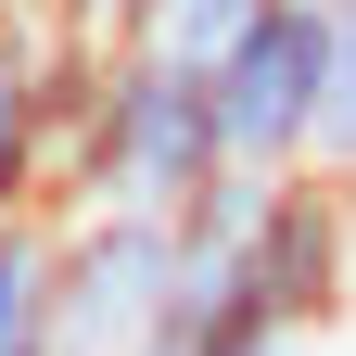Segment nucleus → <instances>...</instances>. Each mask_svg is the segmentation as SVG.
Instances as JSON below:
<instances>
[{
  "instance_id": "1",
  "label": "nucleus",
  "mask_w": 356,
  "mask_h": 356,
  "mask_svg": "<svg viewBox=\"0 0 356 356\" xmlns=\"http://www.w3.org/2000/svg\"><path fill=\"white\" fill-rule=\"evenodd\" d=\"M229 165L216 153V102H204V64H165V51H102V76H89V115H76V140L51 165V216H89V204H115V216H178V204H204V178Z\"/></svg>"
},
{
  "instance_id": "5",
  "label": "nucleus",
  "mask_w": 356,
  "mask_h": 356,
  "mask_svg": "<svg viewBox=\"0 0 356 356\" xmlns=\"http://www.w3.org/2000/svg\"><path fill=\"white\" fill-rule=\"evenodd\" d=\"M305 165L356 191V0L331 13V51H318V140H305Z\"/></svg>"
},
{
  "instance_id": "4",
  "label": "nucleus",
  "mask_w": 356,
  "mask_h": 356,
  "mask_svg": "<svg viewBox=\"0 0 356 356\" xmlns=\"http://www.w3.org/2000/svg\"><path fill=\"white\" fill-rule=\"evenodd\" d=\"M267 13V0H127V38L115 51H165V64H216L229 38Z\"/></svg>"
},
{
  "instance_id": "3",
  "label": "nucleus",
  "mask_w": 356,
  "mask_h": 356,
  "mask_svg": "<svg viewBox=\"0 0 356 356\" xmlns=\"http://www.w3.org/2000/svg\"><path fill=\"white\" fill-rule=\"evenodd\" d=\"M165 267H178V229L165 216H51V343L64 356H140L153 305H165Z\"/></svg>"
},
{
  "instance_id": "6",
  "label": "nucleus",
  "mask_w": 356,
  "mask_h": 356,
  "mask_svg": "<svg viewBox=\"0 0 356 356\" xmlns=\"http://www.w3.org/2000/svg\"><path fill=\"white\" fill-rule=\"evenodd\" d=\"M305 13H343V0H305Z\"/></svg>"
},
{
  "instance_id": "2",
  "label": "nucleus",
  "mask_w": 356,
  "mask_h": 356,
  "mask_svg": "<svg viewBox=\"0 0 356 356\" xmlns=\"http://www.w3.org/2000/svg\"><path fill=\"white\" fill-rule=\"evenodd\" d=\"M318 51H331V13H305V0H267V13L229 38V51L204 64V102H216V153L280 178L305 165L318 140Z\"/></svg>"
}]
</instances>
